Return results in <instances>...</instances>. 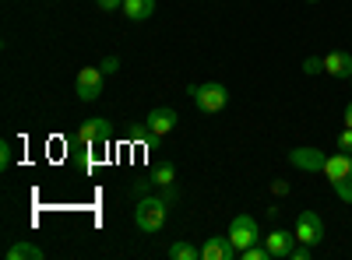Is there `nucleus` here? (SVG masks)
Returning a JSON list of instances; mask_svg holds the SVG:
<instances>
[{
    "instance_id": "1",
    "label": "nucleus",
    "mask_w": 352,
    "mask_h": 260,
    "mask_svg": "<svg viewBox=\"0 0 352 260\" xmlns=\"http://www.w3.org/2000/svg\"><path fill=\"white\" fill-rule=\"evenodd\" d=\"M169 218V200L166 197H148L141 193V200L134 204V225L141 228V233H162V225Z\"/></svg>"
},
{
    "instance_id": "2",
    "label": "nucleus",
    "mask_w": 352,
    "mask_h": 260,
    "mask_svg": "<svg viewBox=\"0 0 352 260\" xmlns=\"http://www.w3.org/2000/svg\"><path fill=\"white\" fill-rule=\"evenodd\" d=\"M324 176L328 183L335 187L338 200H345V204H352V155L349 152H338L324 162Z\"/></svg>"
},
{
    "instance_id": "3",
    "label": "nucleus",
    "mask_w": 352,
    "mask_h": 260,
    "mask_svg": "<svg viewBox=\"0 0 352 260\" xmlns=\"http://www.w3.org/2000/svg\"><path fill=\"white\" fill-rule=\"evenodd\" d=\"M190 99L201 113H222L229 106V92L219 81H204V84H190Z\"/></svg>"
},
{
    "instance_id": "4",
    "label": "nucleus",
    "mask_w": 352,
    "mask_h": 260,
    "mask_svg": "<svg viewBox=\"0 0 352 260\" xmlns=\"http://www.w3.org/2000/svg\"><path fill=\"white\" fill-rule=\"evenodd\" d=\"M106 88V71L102 67H81L78 71V81H74V92L81 102H96Z\"/></svg>"
},
{
    "instance_id": "5",
    "label": "nucleus",
    "mask_w": 352,
    "mask_h": 260,
    "mask_svg": "<svg viewBox=\"0 0 352 260\" xmlns=\"http://www.w3.org/2000/svg\"><path fill=\"white\" fill-rule=\"evenodd\" d=\"M226 236L232 239V246H240V250H247V246H254V243L264 239V236H261V228H257V222H254L250 215H236V218H232Z\"/></svg>"
},
{
    "instance_id": "6",
    "label": "nucleus",
    "mask_w": 352,
    "mask_h": 260,
    "mask_svg": "<svg viewBox=\"0 0 352 260\" xmlns=\"http://www.w3.org/2000/svg\"><path fill=\"white\" fill-rule=\"evenodd\" d=\"M324 218H320L317 211H300L296 218V239L307 243V246H317V243H324Z\"/></svg>"
},
{
    "instance_id": "7",
    "label": "nucleus",
    "mask_w": 352,
    "mask_h": 260,
    "mask_svg": "<svg viewBox=\"0 0 352 260\" xmlns=\"http://www.w3.org/2000/svg\"><path fill=\"white\" fill-rule=\"evenodd\" d=\"M176 123H180V117H176V109L173 106H155L148 113V120H144V127H148L152 137H166L176 130Z\"/></svg>"
},
{
    "instance_id": "8",
    "label": "nucleus",
    "mask_w": 352,
    "mask_h": 260,
    "mask_svg": "<svg viewBox=\"0 0 352 260\" xmlns=\"http://www.w3.org/2000/svg\"><path fill=\"white\" fill-rule=\"evenodd\" d=\"M289 162L296 165V169H303V172H324L328 155L320 152V148H292L289 152Z\"/></svg>"
},
{
    "instance_id": "9",
    "label": "nucleus",
    "mask_w": 352,
    "mask_h": 260,
    "mask_svg": "<svg viewBox=\"0 0 352 260\" xmlns=\"http://www.w3.org/2000/svg\"><path fill=\"white\" fill-rule=\"evenodd\" d=\"M236 257H240V246H232L229 236H212L201 246V260H236Z\"/></svg>"
},
{
    "instance_id": "10",
    "label": "nucleus",
    "mask_w": 352,
    "mask_h": 260,
    "mask_svg": "<svg viewBox=\"0 0 352 260\" xmlns=\"http://www.w3.org/2000/svg\"><path fill=\"white\" fill-rule=\"evenodd\" d=\"M78 141H81V144H106V141H109V120H102V117L85 120V123L78 127Z\"/></svg>"
},
{
    "instance_id": "11",
    "label": "nucleus",
    "mask_w": 352,
    "mask_h": 260,
    "mask_svg": "<svg viewBox=\"0 0 352 260\" xmlns=\"http://www.w3.org/2000/svg\"><path fill=\"white\" fill-rule=\"evenodd\" d=\"M296 243H300V239H296V233H285V228H275V233H268V236H264V246H268L272 260H278V257H289Z\"/></svg>"
},
{
    "instance_id": "12",
    "label": "nucleus",
    "mask_w": 352,
    "mask_h": 260,
    "mask_svg": "<svg viewBox=\"0 0 352 260\" xmlns=\"http://www.w3.org/2000/svg\"><path fill=\"white\" fill-rule=\"evenodd\" d=\"M324 74H331V78H352V53H345V49L328 53L324 56Z\"/></svg>"
},
{
    "instance_id": "13",
    "label": "nucleus",
    "mask_w": 352,
    "mask_h": 260,
    "mask_svg": "<svg viewBox=\"0 0 352 260\" xmlns=\"http://www.w3.org/2000/svg\"><path fill=\"white\" fill-rule=\"evenodd\" d=\"M124 14L131 21H148L155 14V0H124Z\"/></svg>"
},
{
    "instance_id": "14",
    "label": "nucleus",
    "mask_w": 352,
    "mask_h": 260,
    "mask_svg": "<svg viewBox=\"0 0 352 260\" xmlns=\"http://www.w3.org/2000/svg\"><path fill=\"white\" fill-rule=\"evenodd\" d=\"M46 253L36 246V243H14L8 246V260H43Z\"/></svg>"
},
{
    "instance_id": "15",
    "label": "nucleus",
    "mask_w": 352,
    "mask_h": 260,
    "mask_svg": "<svg viewBox=\"0 0 352 260\" xmlns=\"http://www.w3.org/2000/svg\"><path fill=\"white\" fill-rule=\"evenodd\" d=\"M197 257H201V246H194V243H187V239H180V243L169 246V260H197Z\"/></svg>"
},
{
    "instance_id": "16",
    "label": "nucleus",
    "mask_w": 352,
    "mask_h": 260,
    "mask_svg": "<svg viewBox=\"0 0 352 260\" xmlns=\"http://www.w3.org/2000/svg\"><path fill=\"white\" fill-rule=\"evenodd\" d=\"M152 183H155V187H162V190H166V187H173V183H176V165H173V162L155 165V172H152Z\"/></svg>"
},
{
    "instance_id": "17",
    "label": "nucleus",
    "mask_w": 352,
    "mask_h": 260,
    "mask_svg": "<svg viewBox=\"0 0 352 260\" xmlns=\"http://www.w3.org/2000/svg\"><path fill=\"white\" fill-rule=\"evenodd\" d=\"M240 260H272V253H268V246H264V243H254V246L240 250Z\"/></svg>"
},
{
    "instance_id": "18",
    "label": "nucleus",
    "mask_w": 352,
    "mask_h": 260,
    "mask_svg": "<svg viewBox=\"0 0 352 260\" xmlns=\"http://www.w3.org/2000/svg\"><path fill=\"white\" fill-rule=\"evenodd\" d=\"M303 74H307V78L324 74V56H307V60H303Z\"/></svg>"
},
{
    "instance_id": "19",
    "label": "nucleus",
    "mask_w": 352,
    "mask_h": 260,
    "mask_svg": "<svg viewBox=\"0 0 352 260\" xmlns=\"http://www.w3.org/2000/svg\"><path fill=\"white\" fill-rule=\"evenodd\" d=\"M0 165H4V169H11V165H14V144H11V141L0 144Z\"/></svg>"
},
{
    "instance_id": "20",
    "label": "nucleus",
    "mask_w": 352,
    "mask_h": 260,
    "mask_svg": "<svg viewBox=\"0 0 352 260\" xmlns=\"http://www.w3.org/2000/svg\"><path fill=\"white\" fill-rule=\"evenodd\" d=\"M338 152H349V155H352V127H345V130L338 134Z\"/></svg>"
},
{
    "instance_id": "21",
    "label": "nucleus",
    "mask_w": 352,
    "mask_h": 260,
    "mask_svg": "<svg viewBox=\"0 0 352 260\" xmlns=\"http://www.w3.org/2000/svg\"><path fill=\"white\" fill-rule=\"evenodd\" d=\"M310 250H314V246H307V243H300V246H292L289 260H310Z\"/></svg>"
},
{
    "instance_id": "22",
    "label": "nucleus",
    "mask_w": 352,
    "mask_h": 260,
    "mask_svg": "<svg viewBox=\"0 0 352 260\" xmlns=\"http://www.w3.org/2000/svg\"><path fill=\"white\" fill-rule=\"evenodd\" d=\"M96 4H99V11H124V0H96Z\"/></svg>"
},
{
    "instance_id": "23",
    "label": "nucleus",
    "mask_w": 352,
    "mask_h": 260,
    "mask_svg": "<svg viewBox=\"0 0 352 260\" xmlns=\"http://www.w3.org/2000/svg\"><path fill=\"white\" fill-rule=\"evenodd\" d=\"M102 71H106V74H116V71H120V56H106V60H102Z\"/></svg>"
},
{
    "instance_id": "24",
    "label": "nucleus",
    "mask_w": 352,
    "mask_h": 260,
    "mask_svg": "<svg viewBox=\"0 0 352 260\" xmlns=\"http://www.w3.org/2000/svg\"><path fill=\"white\" fill-rule=\"evenodd\" d=\"M272 193H275V197H285V193H289V183H285V180H272Z\"/></svg>"
},
{
    "instance_id": "25",
    "label": "nucleus",
    "mask_w": 352,
    "mask_h": 260,
    "mask_svg": "<svg viewBox=\"0 0 352 260\" xmlns=\"http://www.w3.org/2000/svg\"><path fill=\"white\" fill-rule=\"evenodd\" d=\"M345 127H352V102L345 106Z\"/></svg>"
},
{
    "instance_id": "26",
    "label": "nucleus",
    "mask_w": 352,
    "mask_h": 260,
    "mask_svg": "<svg viewBox=\"0 0 352 260\" xmlns=\"http://www.w3.org/2000/svg\"><path fill=\"white\" fill-rule=\"evenodd\" d=\"M307 4H317V0H307Z\"/></svg>"
},
{
    "instance_id": "27",
    "label": "nucleus",
    "mask_w": 352,
    "mask_h": 260,
    "mask_svg": "<svg viewBox=\"0 0 352 260\" xmlns=\"http://www.w3.org/2000/svg\"><path fill=\"white\" fill-rule=\"evenodd\" d=\"M349 81H352V78H349Z\"/></svg>"
}]
</instances>
